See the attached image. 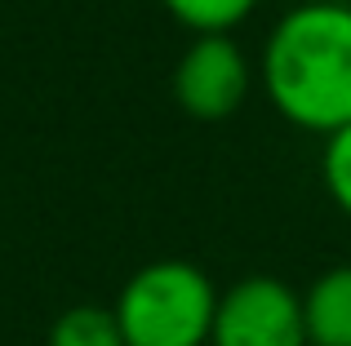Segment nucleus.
Wrapping results in <instances>:
<instances>
[{"label": "nucleus", "instance_id": "obj_8", "mask_svg": "<svg viewBox=\"0 0 351 346\" xmlns=\"http://www.w3.org/2000/svg\"><path fill=\"white\" fill-rule=\"evenodd\" d=\"M320 178H325L329 200L351 217V124H343V129H334L325 138V151H320Z\"/></svg>", "mask_w": 351, "mask_h": 346}, {"label": "nucleus", "instance_id": "obj_5", "mask_svg": "<svg viewBox=\"0 0 351 346\" xmlns=\"http://www.w3.org/2000/svg\"><path fill=\"white\" fill-rule=\"evenodd\" d=\"M307 346H351V262L329 267L302 293Z\"/></svg>", "mask_w": 351, "mask_h": 346}, {"label": "nucleus", "instance_id": "obj_7", "mask_svg": "<svg viewBox=\"0 0 351 346\" xmlns=\"http://www.w3.org/2000/svg\"><path fill=\"white\" fill-rule=\"evenodd\" d=\"M263 0H165L173 18L196 36H232Z\"/></svg>", "mask_w": 351, "mask_h": 346}, {"label": "nucleus", "instance_id": "obj_4", "mask_svg": "<svg viewBox=\"0 0 351 346\" xmlns=\"http://www.w3.org/2000/svg\"><path fill=\"white\" fill-rule=\"evenodd\" d=\"M258 67L232 36H196L173 67V98L196 120H227L245 107Z\"/></svg>", "mask_w": 351, "mask_h": 346}, {"label": "nucleus", "instance_id": "obj_2", "mask_svg": "<svg viewBox=\"0 0 351 346\" xmlns=\"http://www.w3.org/2000/svg\"><path fill=\"white\" fill-rule=\"evenodd\" d=\"M112 311L125 346H209L218 289L200 267L165 258L125 280Z\"/></svg>", "mask_w": 351, "mask_h": 346}, {"label": "nucleus", "instance_id": "obj_3", "mask_svg": "<svg viewBox=\"0 0 351 346\" xmlns=\"http://www.w3.org/2000/svg\"><path fill=\"white\" fill-rule=\"evenodd\" d=\"M209 346H307L302 293L276 276H245L218 293Z\"/></svg>", "mask_w": 351, "mask_h": 346}, {"label": "nucleus", "instance_id": "obj_1", "mask_svg": "<svg viewBox=\"0 0 351 346\" xmlns=\"http://www.w3.org/2000/svg\"><path fill=\"white\" fill-rule=\"evenodd\" d=\"M267 103L302 133L351 124V5L302 0L271 27L258 58Z\"/></svg>", "mask_w": 351, "mask_h": 346}, {"label": "nucleus", "instance_id": "obj_6", "mask_svg": "<svg viewBox=\"0 0 351 346\" xmlns=\"http://www.w3.org/2000/svg\"><path fill=\"white\" fill-rule=\"evenodd\" d=\"M49 346H125L112 306H71L53 320Z\"/></svg>", "mask_w": 351, "mask_h": 346}]
</instances>
